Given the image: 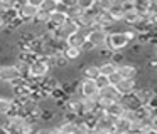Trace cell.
Segmentation results:
<instances>
[{
	"mask_svg": "<svg viewBox=\"0 0 157 134\" xmlns=\"http://www.w3.org/2000/svg\"><path fill=\"white\" fill-rule=\"evenodd\" d=\"M98 97L108 100V102H118V100L122 99V96H120L118 90L115 89V86H106V87H103V89H100Z\"/></svg>",
	"mask_w": 157,
	"mask_h": 134,
	"instance_id": "obj_9",
	"label": "cell"
},
{
	"mask_svg": "<svg viewBox=\"0 0 157 134\" xmlns=\"http://www.w3.org/2000/svg\"><path fill=\"white\" fill-rule=\"evenodd\" d=\"M49 74H51V67L48 65V62L42 60L41 57H36V59L29 64L25 77H31V79H34V80H42L44 77H48Z\"/></svg>",
	"mask_w": 157,
	"mask_h": 134,
	"instance_id": "obj_1",
	"label": "cell"
},
{
	"mask_svg": "<svg viewBox=\"0 0 157 134\" xmlns=\"http://www.w3.org/2000/svg\"><path fill=\"white\" fill-rule=\"evenodd\" d=\"M12 112V97L0 96V116H7Z\"/></svg>",
	"mask_w": 157,
	"mask_h": 134,
	"instance_id": "obj_18",
	"label": "cell"
},
{
	"mask_svg": "<svg viewBox=\"0 0 157 134\" xmlns=\"http://www.w3.org/2000/svg\"><path fill=\"white\" fill-rule=\"evenodd\" d=\"M81 15H83V10L76 5V2L71 3V5H68V9H66V19H68V20L78 23V20H79V17H81Z\"/></svg>",
	"mask_w": 157,
	"mask_h": 134,
	"instance_id": "obj_16",
	"label": "cell"
},
{
	"mask_svg": "<svg viewBox=\"0 0 157 134\" xmlns=\"http://www.w3.org/2000/svg\"><path fill=\"white\" fill-rule=\"evenodd\" d=\"M113 131H118V132L128 134L130 132V121L123 119V117L115 119V121H113Z\"/></svg>",
	"mask_w": 157,
	"mask_h": 134,
	"instance_id": "obj_17",
	"label": "cell"
},
{
	"mask_svg": "<svg viewBox=\"0 0 157 134\" xmlns=\"http://www.w3.org/2000/svg\"><path fill=\"white\" fill-rule=\"evenodd\" d=\"M128 134H142V132H128Z\"/></svg>",
	"mask_w": 157,
	"mask_h": 134,
	"instance_id": "obj_27",
	"label": "cell"
},
{
	"mask_svg": "<svg viewBox=\"0 0 157 134\" xmlns=\"http://www.w3.org/2000/svg\"><path fill=\"white\" fill-rule=\"evenodd\" d=\"M78 90H79V97L81 99H98L100 89L96 86L95 80L90 79H81L78 84Z\"/></svg>",
	"mask_w": 157,
	"mask_h": 134,
	"instance_id": "obj_3",
	"label": "cell"
},
{
	"mask_svg": "<svg viewBox=\"0 0 157 134\" xmlns=\"http://www.w3.org/2000/svg\"><path fill=\"white\" fill-rule=\"evenodd\" d=\"M58 134H64V132H58Z\"/></svg>",
	"mask_w": 157,
	"mask_h": 134,
	"instance_id": "obj_28",
	"label": "cell"
},
{
	"mask_svg": "<svg viewBox=\"0 0 157 134\" xmlns=\"http://www.w3.org/2000/svg\"><path fill=\"white\" fill-rule=\"evenodd\" d=\"M123 34H125V37H127V40H128V44H132V42H135V40H137V32H135L133 29L123 30Z\"/></svg>",
	"mask_w": 157,
	"mask_h": 134,
	"instance_id": "obj_23",
	"label": "cell"
},
{
	"mask_svg": "<svg viewBox=\"0 0 157 134\" xmlns=\"http://www.w3.org/2000/svg\"><path fill=\"white\" fill-rule=\"evenodd\" d=\"M76 30H78V23H76V22H71V20H66V22L63 23L61 27L51 30V34H52V39L66 42V39H68L69 35H73Z\"/></svg>",
	"mask_w": 157,
	"mask_h": 134,
	"instance_id": "obj_6",
	"label": "cell"
},
{
	"mask_svg": "<svg viewBox=\"0 0 157 134\" xmlns=\"http://www.w3.org/2000/svg\"><path fill=\"white\" fill-rule=\"evenodd\" d=\"M139 87L137 84V79H122L118 84L115 86V89L118 90L120 96H128V94H133L135 89Z\"/></svg>",
	"mask_w": 157,
	"mask_h": 134,
	"instance_id": "obj_8",
	"label": "cell"
},
{
	"mask_svg": "<svg viewBox=\"0 0 157 134\" xmlns=\"http://www.w3.org/2000/svg\"><path fill=\"white\" fill-rule=\"evenodd\" d=\"M4 29V22H2V19H0V30Z\"/></svg>",
	"mask_w": 157,
	"mask_h": 134,
	"instance_id": "obj_26",
	"label": "cell"
},
{
	"mask_svg": "<svg viewBox=\"0 0 157 134\" xmlns=\"http://www.w3.org/2000/svg\"><path fill=\"white\" fill-rule=\"evenodd\" d=\"M95 82H96V86H98V89H103V87L110 86V84H108V79H106V77H103V76H98V77L95 79Z\"/></svg>",
	"mask_w": 157,
	"mask_h": 134,
	"instance_id": "obj_24",
	"label": "cell"
},
{
	"mask_svg": "<svg viewBox=\"0 0 157 134\" xmlns=\"http://www.w3.org/2000/svg\"><path fill=\"white\" fill-rule=\"evenodd\" d=\"M123 111H125V109H123V106L120 102H112L105 109V116L112 117V119H118V117L123 116Z\"/></svg>",
	"mask_w": 157,
	"mask_h": 134,
	"instance_id": "obj_13",
	"label": "cell"
},
{
	"mask_svg": "<svg viewBox=\"0 0 157 134\" xmlns=\"http://www.w3.org/2000/svg\"><path fill=\"white\" fill-rule=\"evenodd\" d=\"M81 76H83V79L95 80L96 77L100 76L98 62H86V64H83V67H81Z\"/></svg>",
	"mask_w": 157,
	"mask_h": 134,
	"instance_id": "obj_10",
	"label": "cell"
},
{
	"mask_svg": "<svg viewBox=\"0 0 157 134\" xmlns=\"http://www.w3.org/2000/svg\"><path fill=\"white\" fill-rule=\"evenodd\" d=\"M106 37H108V30L93 27V29L90 30L88 37H86V42H90L96 50H98V49H103V47L106 45Z\"/></svg>",
	"mask_w": 157,
	"mask_h": 134,
	"instance_id": "obj_5",
	"label": "cell"
},
{
	"mask_svg": "<svg viewBox=\"0 0 157 134\" xmlns=\"http://www.w3.org/2000/svg\"><path fill=\"white\" fill-rule=\"evenodd\" d=\"M106 79H108V84H110V86H117V84H118L120 80H122V77H120L118 74L115 72V74H112L110 77H106Z\"/></svg>",
	"mask_w": 157,
	"mask_h": 134,
	"instance_id": "obj_25",
	"label": "cell"
},
{
	"mask_svg": "<svg viewBox=\"0 0 157 134\" xmlns=\"http://www.w3.org/2000/svg\"><path fill=\"white\" fill-rule=\"evenodd\" d=\"M22 72L15 67V64H0V82L2 84H10L14 80L21 79Z\"/></svg>",
	"mask_w": 157,
	"mask_h": 134,
	"instance_id": "obj_4",
	"label": "cell"
},
{
	"mask_svg": "<svg viewBox=\"0 0 157 134\" xmlns=\"http://www.w3.org/2000/svg\"><path fill=\"white\" fill-rule=\"evenodd\" d=\"M117 74H118L122 79H137V77H139V65H137L135 62L125 60V62L117 65Z\"/></svg>",
	"mask_w": 157,
	"mask_h": 134,
	"instance_id": "obj_7",
	"label": "cell"
},
{
	"mask_svg": "<svg viewBox=\"0 0 157 134\" xmlns=\"http://www.w3.org/2000/svg\"><path fill=\"white\" fill-rule=\"evenodd\" d=\"M76 5L83 10V12H88V10L93 9L95 5V0H76Z\"/></svg>",
	"mask_w": 157,
	"mask_h": 134,
	"instance_id": "obj_21",
	"label": "cell"
},
{
	"mask_svg": "<svg viewBox=\"0 0 157 134\" xmlns=\"http://www.w3.org/2000/svg\"><path fill=\"white\" fill-rule=\"evenodd\" d=\"M63 57L68 60V64L69 62H76V60H79L83 57V52L79 49H75V47H64V50H63Z\"/></svg>",
	"mask_w": 157,
	"mask_h": 134,
	"instance_id": "obj_14",
	"label": "cell"
},
{
	"mask_svg": "<svg viewBox=\"0 0 157 134\" xmlns=\"http://www.w3.org/2000/svg\"><path fill=\"white\" fill-rule=\"evenodd\" d=\"M32 134H58L56 126H39Z\"/></svg>",
	"mask_w": 157,
	"mask_h": 134,
	"instance_id": "obj_20",
	"label": "cell"
},
{
	"mask_svg": "<svg viewBox=\"0 0 157 134\" xmlns=\"http://www.w3.org/2000/svg\"><path fill=\"white\" fill-rule=\"evenodd\" d=\"M128 40H127L125 34L122 32H108V37H106V49H110L113 54H118V52H123V50L128 47Z\"/></svg>",
	"mask_w": 157,
	"mask_h": 134,
	"instance_id": "obj_2",
	"label": "cell"
},
{
	"mask_svg": "<svg viewBox=\"0 0 157 134\" xmlns=\"http://www.w3.org/2000/svg\"><path fill=\"white\" fill-rule=\"evenodd\" d=\"M98 70H100V76L110 77L112 74L117 72V65L112 60H105V62H98Z\"/></svg>",
	"mask_w": 157,
	"mask_h": 134,
	"instance_id": "obj_15",
	"label": "cell"
},
{
	"mask_svg": "<svg viewBox=\"0 0 157 134\" xmlns=\"http://www.w3.org/2000/svg\"><path fill=\"white\" fill-rule=\"evenodd\" d=\"M120 9L123 10V13L133 12V0H123V2H120Z\"/></svg>",
	"mask_w": 157,
	"mask_h": 134,
	"instance_id": "obj_22",
	"label": "cell"
},
{
	"mask_svg": "<svg viewBox=\"0 0 157 134\" xmlns=\"http://www.w3.org/2000/svg\"><path fill=\"white\" fill-rule=\"evenodd\" d=\"M56 2H58V0H41L39 10H41V12H46V13H52L56 10Z\"/></svg>",
	"mask_w": 157,
	"mask_h": 134,
	"instance_id": "obj_19",
	"label": "cell"
},
{
	"mask_svg": "<svg viewBox=\"0 0 157 134\" xmlns=\"http://www.w3.org/2000/svg\"><path fill=\"white\" fill-rule=\"evenodd\" d=\"M86 42V37L83 35L79 30H76L73 35H69L68 39H66V47H75V49H79L81 50V47H83V44Z\"/></svg>",
	"mask_w": 157,
	"mask_h": 134,
	"instance_id": "obj_11",
	"label": "cell"
},
{
	"mask_svg": "<svg viewBox=\"0 0 157 134\" xmlns=\"http://www.w3.org/2000/svg\"><path fill=\"white\" fill-rule=\"evenodd\" d=\"M79 104H81V117L83 116H90L93 114L98 106H96V99H81L79 97Z\"/></svg>",
	"mask_w": 157,
	"mask_h": 134,
	"instance_id": "obj_12",
	"label": "cell"
}]
</instances>
